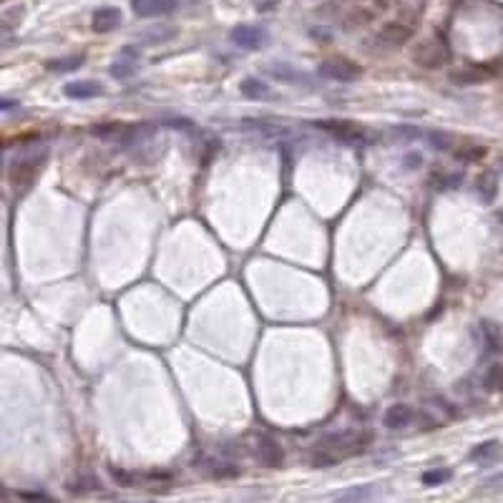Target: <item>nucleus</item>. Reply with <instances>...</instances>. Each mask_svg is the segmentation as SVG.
I'll use <instances>...</instances> for the list:
<instances>
[{
    "mask_svg": "<svg viewBox=\"0 0 503 503\" xmlns=\"http://www.w3.org/2000/svg\"><path fill=\"white\" fill-rule=\"evenodd\" d=\"M320 76L330 78V81H340V83H352L363 76V68L350 58H330V61L320 63Z\"/></svg>",
    "mask_w": 503,
    "mask_h": 503,
    "instance_id": "nucleus-1",
    "label": "nucleus"
},
{
    "mask_svg": "<svg viewBox=\"0 0 503 503\" xmlns=\"http://www.w3.org/2000/svg\"><path fill=\"white\" fill-rule=\"evenodd\" d=\"M413 61L418 63L420 68H441L443 63L448 61V51L441 40H426L413 51Z\"/></svg>",
    "mask_w": 503,
    "mask_h": 503,
    "instance_id": "nucleus-2",
    "label": "nucleus"
},
{
    "mask_svg": "<svg viewBox=\"0 0 503 503\" xmlns=\"http://www.w3.org/2000/svg\"><path fill=\"white\" fill-rule=\"evenodd\" d=\"M43 162H46V154L40 156H31V159H23V162H16L13 166H10L8 177H10V184L16 186H31L33 179L38 177V171L43 169Z\"/></svg>",
    "mask_w": 503,
    "mask_h": 503,
    "instance_id": "nucleus-3",
    "label": "nucleus"
},
{
    "mask_svg": "<svg viewBox=\"0 0 503 503\" xmlns=\"http://www.w3.org/2000/svg\"><path fill=\"white\" fill-rule=\"evenodd\" d=\"M229 40L237 48H244V51H259L267 43V31L259 28V25H237L229 33Z\"/></svg>",
    "mask_w": 503,
    "mask_h": 503,
    "instance_id": "nucleus-4",
    "label": "nucleus"
},
{
    "mask_svg": "<svg viewBox=\"0 0 503 503\" xmlns=\"http://www.w3.org/2000/svg\"><path fill=\"white\" fill-rule=\"evenodd\" d=\"M318 126L322 131L333 133L335 139L350 144V146H357V144H363V141L367 139L363 129L357 124H352V121H330V118H327V121H318Z\"/></svg>",
    "mask_w": 503,
    "mask_h": 503,
    "instance_id": "nucleus-5",
    "label": "nucleus"
},
{
    "mask_svg": "<svg viewBox=\"0 0 503 503\" xmlns=\"http://www.w3.org/2000/svg\"><path fill=\"white\" fill-rule=\"evenodd\" d=\"M255 453L259 458V463L267 465V468H279V465L285 463V450H282V446L272 435H259L257 438Z\"/></svg>",
    "mask_w": 503,
    "mask_h": 503,
    "instance_id": "nucleus-6",
    "label": "nucleus"
},
{
    "mask_svg": "<svg viewBox=\"0 0 503 503\" xmlns=\"http://www.w3.org/2000/svg\"><path fill=\"white\" fill-rule=\"evenodd\" d=\"M413 38V28L411 25L400 23V21H390V23H385L383 28L378 31V36H375V40H380L383 46H402V43H408V40Z\"/></svg>",
    "mask_w": 503,
    "mask_h": 503,
    "instance_id": "nucleus-7",
    "label": "nucleus"
},
{
    "mask_svg": "<svg viewBox=\"0 0 503 503\" xmlns=\"http://www.w3.org/2000/svg\"><path fill=\"white\" fill-rule=\"evenodd\" d=\"M131 8L139 18H159L174 13L179 0H131Z\"/></svg>",
    "mask_w": 503,
    "mask_h": 503,
    "instance_id": "nucleus-8",
    "label": "nucleus"
},
{
    "mask_svg": "<svg viewBox=\"0 0 503 503\" xmlns=\"http://www.w3.org/2000/svg\"><path fill=\"white\" fill-rule=\"evenodd\" d=\"M196 468H201L209 478H219V480L240 478L242 473V468L237 463H232V461H217V458H201Z\"/></svg>",
    "mask_w": 503,
    "mask_h": 503,
    "instance_id": "nucleus-9",
    "label": "nucleus"
},
{
    "mask_svg": "<svg viewBox=\"0 0 503 503\" xmlns=\"http://www.w3.org/2000/svg\"><path fill=\"white\" fill-rule=\"evenodd\" d=\"M267 73L272 78H277L282 83H292V86H310L312 76L302 73L292 66V63H267Z\"/></svg>",
    "mask_w": 503,
    "mask_h": 503,
    "instance_id": "nucleus-10",
    "label": "nucleus"
},
{
    "mask_svg": "<svg viewBox=\"0 0 503 503\" xmlns=\"http://www.w3.org/2000/svg\"><path fill=\"white\" fill-rule=\"evenodd\" d=\"M118 25H121V10L114 8V5H103V8H99L96 13H93L91 18V28L93 33H111L116 31Z\"/></svg>",
    "mask_w": 503,
    "mask_h": 503,
    "instance_id": "nucleus-11",
    "label": "nucleus"
},
{
    "mask_svg": "<svg viewBox=\"0 0 503 503\" xmlns=\"http://www.w3.org/2000/svg\"><path fill=\"white\" fill-rule=\"evenodd\" d=\"M413 418H415V413H413V408L408 402H393L385 411V415H383V423L390 430H400V428L411 426Z\"/></svg>",
    "mask_w": 503,
    "mask_h": 503,
    "instance_id": "nucleus-12",
    "label": "nucleus"
},
{
    "mask_svg": "<svg viewBox=\"0 0 503 503\" xmlns=\"http://www.w3.org/2000/svg\"><path fill=\"white\" fill-rule=\"evenodd\" d=\"M63 93H66L68 99L88 101V99L101 96V93H103V86L96 83V81H70V83L63 86Z\"/></svg>",
    "mask_w": 503,
    "mask_h": 503,
    "instance_id": "nucleus-13",
    "label": "nucleus"
},
{
    "mask_svg": "<svg viewBox=\"0 0 503 503\" xmlns=\"http://www.w3.org/2000/svg\"><path fill=\"white\" fill-rule=\"evenodd\" d=\"M101 488V480L96 473H76L73 478L66 480V491L70 495H86V493H93V491H99Z\"/></svg>",
    "mask_w": 503,
    "mask_h": 503,
    "instance_id": "nucleus-14",
    "label": "nucleus"
},
{
    "mask_svg": "<svg viewBox=\"0 0 503 503\" xmlns=\"http://www.w3.org/2000/svg\"><path fill=\"white\" fill-rule=\"evenodd\" d=\"M372 498H378V488L367 483V486H352V488H345V491H337L333 493V501H372Z\"/></svg>",
    "mask_w": 503,
    "mask_h": 503,
    "instance_id": "nucleus-15",
    "label": "nucleus"
},
{
    "mask_svg": "<svg viewBox=\"0 0 503 503\" xmlns=\"http://www.w3.org/2000/svg\"><path fill=\"white\" fill-rule=\"evenodd\" d=\"M240 91L244 99H252V101H262V99H270L272 96V88L270 83H264L259 78L255 76H247L244 81L240 83Z\"/></svg>",
    "mask_w": 503,
    "mask_h": 503,
    "instance_id": "nucleus-16",
    "label": "nucleus"
},
{
    "mask_svg": "<svg viewBox=\"0 0 503 503\" xmlns=\"http://www.w3.org/2000/svg\"><path fill=\"white\" fill-rule=\"evenodd\" d=\"M476 192H478V196L486 204H491V201L495 199V194H498V181H495V174L493 171H483L478 177V181H476Z\"/></svg>",
    "mask_w": 503,
    "mask_h": 503,
    "instance_id": "nucleus-17",
    "label": "nucleus"
},
{
    "mask_svg": "<svg viewBox=\"0 0 503 503\" xmlns=\"http://www.w3.org/2000/svg\"><path fill=\"white\" fill-rule=\"evenodd\" d=\"M109 473H111V478H114V483H118L121 488H136L141 480L139 473L129 471V468H121V465H109Z\"/></svg>",
    "mask_w": 503,
    "mask_h": 503,
    "instance_id": "nucleus-18",
    "label": "nucleus"
},
{
    "mask_svg": "<svg viewBox=\"0 0 503 503\" xmlns=\"http://www.w3.org/2000/svg\"><path fill=\"white\" fill-rule=\"evenodd\" d=\"M448 78L450 83L456 86H476L483 81V73L478 68H458V70H450Z\"/></svg>",
    "mask_w": 503,
    "mask_h": 503,
    "instance_id": "nucleus-19",
    "label": "nucleus"
},
{
    "mask_svg": "<svg viewBox=\"0 0 503 503\" xmlns=\"http://www.w3.org/2000/svg\"><path fill=\"white\" fill-rule=\"evenodd\" d=\"M109 73L118 81H124V78H131L136 73V58H129V55H121L118 53L116 63L109 68Z\"/></svg>",
    "mask_w": 503,
    "mask_h": 503,
    "instance_id": "nucleus-20",
    "label": "nucleus"
},
{
    "mask_svg": "<svg viewBox=\"0 0 503 503\" xmlns=\"http://www.w3.org/2000/svg\"><path fill=\"white\" fill-rule=\"evenodd\" d=\"M83 55H66V58H55V61H48V70L53 73H70V70H78L83 66Z\"/></svg>",
    "mask_w": 503,
    "mask_h": 503,
    "instance_id": "nucleus-21",
    "label": "nucleus"
},
{
    "mask_svg": "<svg viewBox=\"0 0 503 503\" xmlns=\"http://www.w3.org/2000/svg\"><path fill=\"white\" fill-rule=\"evenodd\" d=\"M174 36H177V28H174V25H156V28L144 33V43H149V46H154V43H166V40H171Z\"/></svg>",
    "mask_w": 503,
    "mask_h": 503,
    "instance_id": "nucleus-22",
    "label": "nucleus"
},
{
    "mask_svg": "<svg viewBox=\"0 0 503 503\" xmlns=\"http://www.w3.org/2000/svg\"><path fill=\"white\" fill-rule=\"evenodd\" d=\"M483 387L488 393H498L503 390V365H491L483 375Z\"/></svg>",
    "mask_w": 503,
    "mask_h": 503,
    "instance_id": "nucleus-23",
    "label": "nucleus"
},
{
    "mask_svg": "<svg viewBox=\"0 0 503 503\" xmlns=\"http://www.w3.org/2000/svg\"><path fill=\"white\" fill-rule=\"evenodd\" d=\"M337 461H340V456L337 453H333V450L327 448H320L310 456V465L312 468H333V465H337Z\"/></svg>",
    "mask_w": 503,
    "mask_h": 503,
    "instance_id": "nucleus-24",
    "label": "nucleus"
},
{
    "mask_svg": "<svg viewBox=\"0 0 503 503\" xmlns=\"http://www.w3.org/2000/svg\"><path fill=\"white\" fill-rule=\"evenodd\" d=\"M486 156V149L478 146V144H465L456 151V159L458 162H465V164H473V162H480Z\"/></svg>",
    "mask_w": 503,
    "mask_h": 503,
    "instance_id": "nucleus-25",
    "label": "nucleus"
},
{
    "mask_svg": "<svg viewBox=\"0 0 503 503\" xmlns=\"http://www.w3.org/2000/svg\"><path fill=\"white\" fill-rule=\"evenodd\" d=\"M450 476L453 473L448 471V468H430V471L423 473V486H441V483H446V480H450Z\"/></svg>",
    "mask_w": 503,
    "mask_h": 503,
    "instance_id": "nucleus-26",
    "label": "nucleus"
},
{
    "mask_svg": "<svg viewBox=\"0 0 503 503\" xmlns=\"http://www.w3.org/2000/svg\"><path fill=\"white\" fill-rule=\"evenodd\" d=\"M480 333L486 335V342H488V350L495 352V350L501 348V333H498V327L493 322H480Z\"/></svg>",
    "mask_w": 503,
    "mask_h": 503,
    "instance_id": "nucleus-27",
    "label": "nucleus"
},
{
    "mask_svg": "<svg viewBox=\"0 0 503 503\" xmlns=\"http://www.w3.org/2000/svg\"><path fill=\"white\" fill-rule=\"evenodd\" d=\"M498 446H501L498 441L480 443V446H476V448L471 450V458H473V461H486V458H491V456H495V453H498Z\"/></svg>",
    "mask_w": 503,
    "mask_h": 503,
    "instance_id": "nucleus-28",
    "label": "nucleus"
},
{
    "mask_svg": "<svg viewBox=\"0 0 503 503\" xmlns=\"http://www.w3.org/2000/svg\"><path fill=\"white\" fill-rule=\"evenodd\" d=\"M426 139H428V144L433 149H438V151L450 149V141H453L446 131H426Z\"/></svg>",
    "mask_w": 503,
    "mask_h": 503,
    "instance_id": "nucleus-29",
    "label": "nucleus"
},
{
    "mask_svg": "<svg viewBox=\"0 0 503 503\" xmlns=\"http://www.w3.org/2000/svg\"><path fill=\"white\" fill-rule=\"evenodd\" d=\"M367 23H372L370 10H352V13L345 18V28H357V25H367Z\"/></svg>",
    "mask_w": 503,
    "mask_h": 503,
    "instance_id": "nucleus-30",
    "label": "nucleus"
},
{
    "mask_svg": "<svg viewBox=\"0 0 503 503\" xmlns=\"http://www.w3.org/2000/svg\"><path fill=\"white\" fill-rule=\"evenodd\" d=\"M23 18V8H10L3 13V33H10L18 25V21Z\"/></svg>",
    "mask_w": 503,
    "mask_h": 503,
    "instance_id": "nucleus-31",
    "label": "nucleus"
},
{
    "mask_svg": "<svg viewBox=\"0 0 503 503\" xmlns=\"http://www.w3.org/2000/svg\"><path fill=\"white\" fill-rule=\"evenodd\" d=\"M121 129H124V126L121 124H114V121H106V124H96L91 129L93 133H96V136H114V139H116L118 133H121Z\"/></svg>",
    "mask_w": 503,
    "mask_h": 503,
    "instance_id": "nucleus-32",
    "label": "nucleus"
},
{
    "mask_svg": "<svg viewBox=\"0 0 503 503\" xmlns=\"http://www.w3.org/2000/svg\"><path fill=\"white\" fill-rule=\"evenodd\" d=\"M461 181H463V177H461V174H446V177H438V179H435V189H441V192H448V189H456Z\"/></svg>",
    "mask_w": 503,
    "mask_h": 503,
    "instance_id": "nucleus-33",
    "label": "nucleus"
},
{
    "mask_svg": "<svg viewBox=\"0 0 503 503\" xmlns=\"http://www.w3.org/2000/svg\"><path fill=\"white\" fill-rule=\"evenodd\" d=\"M393 136H398V139H420L426 133L420 131V129H413V126H395Z\"/></svg>",
    "mask_w": 503,
    "mask_h": 503,
    "instance_id": "nucleus-34",
    "label": "nucleus"
},
{
    "mask_svg": "<svg viewBox=\"0 0 503 503\" xmlns=\"http://www.w3.org/2000/svg\"><path fill=\"white\" fill-rule=\"evenodd\" d=\"M402 164H405V171H415L423 166V156L415 154V151H411V154L402 156Z\"/></svg>",
    "mask_w": 503,
    "mask_h": 503,
    "instance_id": "nucleus-35",
    "label": "nucleus"
},
{
    "mask_svg": "<svg viewBox=\"0 0 503 503\" xmlns=\"http://www.w3.org/2000/svg\"><path fill=\"white\" fill-rule=\"evenodd\" d=\"M146 478L149 480H156V483H171V473H166V471H151V473H146Z\"/></svg>",
    "mask_w": 503,
    "mask_h": 503,
    "instance_id": "nucleus-36",
    "label": "nucleus"
},
{
    "mask_svg": "<svg viewBox=\"0 0 503 503\" xmlns=\"http://www.w3.org/2000/svg\"><path fill=\"white\" fill-rule=\"evenodd\" d=\"M166 124H169L171 129H181V131H189V129H192V121H189V118H171Z\"/></svg>",
    "mask_w": 503,
    "mask_h": 503,
    "instance_id": "nucleus-37",
    "label": "nucleus"
},
{
    "mask_svg": "<svg viewBox=\"0 0 503 503\" xmlns=\"http://www.w3.org/2000/svg\"><path fill=\"white\" fill-rule=\"evenodd\" d=\"M21 498H28V501H51V495L46 493H18Z\"/></svg>",
    "mask_w": 503,
    "mask_h": 503,
    "instance_id": "nucleus-38",
    "label": "nucleus"
},
{
    "mask_svg": "<svg viewBox=\"0 0 503 503\" xmlns=\"http://www.w3.org/2000/svg\"><path fill=\"white\" fill-rule=\"evenodd\" d=\"M18 106V101L13 99H3V103H0V109H3V114H8V111H13Z\"/></svg>",
    "mask_w": 503,
    "mask_h": 503,
    "instance_id": "nucleus-39",
    "label": "nucleus"
},
{
    "mask_svg": "<svg viewBox=\"0 0 503 503\" xmlns=\"http://www.w3.org/2000/svg\"><path fill=\"white\" fill-rule=\"evenodd\" d=\"M486 488H503V473L501 476H495V478L486 480Z\"/></svg>",
    "mask_w": 503,
    "mask_h": 503,
    "instance_id": "nucleus-40",
    "label": "nucleus"
},
{
    "mask_svg": "<svg viewBox=\"0 0 503 503\" xmlns=\"http://www.w3.org/2000/svg\"><path fill=\"white\" fill-rule=\"evenodd\" d=\"M393 3H395V0H375V5H378L380 10H387L390 5H393Z\"/></svg>",
    "mask_w": 503,
    "mask_h": 503,
    "instance_id": "nucleus-41",
    "label": "nucleus"
}]
</instances>
